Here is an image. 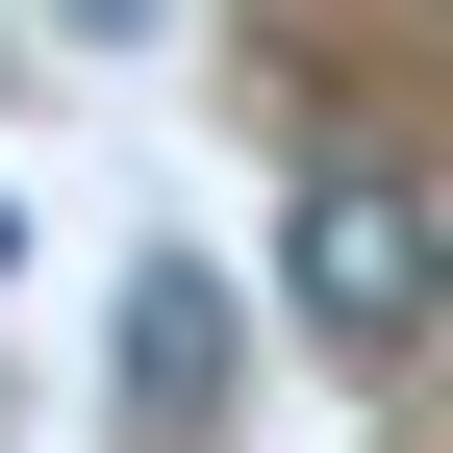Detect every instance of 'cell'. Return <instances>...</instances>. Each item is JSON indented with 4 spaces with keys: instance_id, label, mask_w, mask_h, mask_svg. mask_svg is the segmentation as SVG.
Wrapping results in <instances>:
<instances>
[{
    "instance_id": "cell-1",
    "label": "cell",
    "mask_w": 453,
    "mask_h": 453,
    "mask_svg": "<svg viewBox=\"0 0 453 453\" xmlns=\"http://www.w3.org/2000/svg\"><path fill=\"white\" fill-rule=\"evenodd\" d=\"M277 303H303L327 353H403V327L453 303V226H428L403 177H378V151H327V177L277 202Z\"/></svg>"
},
{
    "instance_id": "cell-2",
    "label": "cell",
    "mask_w": 453,
    "mask_h": 453,
    "mask_svg": "<svg viewBox=\"0 0 453 453\" xmlns=\"http://www.w3.org/2000/svg\"><path fill=\"white\" fill-rule=\"evenodd\" d=\"M202 403H226V277L151 252L127 277V453H202Z\"/></svg>"
}]
</instances>
